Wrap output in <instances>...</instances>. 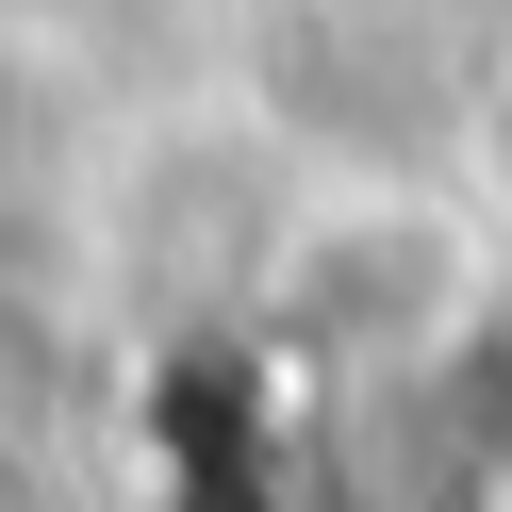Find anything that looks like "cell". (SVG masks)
Returning a JSON list of instances; mask_svg holds the SVG:
<instances>
[{
	"instance_id": "cell-1",
	"label": "cell",
	"mask_w": 512,
	"mask_h": 512,
	"mask_svg": "<svg viewBox=\"0 0 512 512\" xmlns=\"http://www.w3.org/2000/svg\"><path fill=\"white\" fill-rule=\"evenodd\" d=\"M248 298H265L281 347L314 364H446L496 298V215L446 166H380V149H314L281 182L265 248H248Z\"/></svg>"
},
{
	"instance_id": "cell-3",
	"label": "cell",
	"mask_w": 512,
	"mask_h": 512,
	"mask_svg": "<svg viewBox=\"0 0 512 512\" xmlns=\"http://www.w3.org/2000/svg\"><path fill=\"white\" fill-rule=\"evenodd\" d=\"M0 133H17V67H0Z\"/></svg>"
},
{
	"instance_id": "cell-2",
	"label": "cell",
	"mask_w": 512,
	"mask_h": 512,
	"mask_svg": "<svg viewBox=\"0 0 512 512\" xmlns=\"http://www.w3.org/2000/svg\"><path fill=\"white\" fill-rule=\"evenodd\" d=\"M430 166H446V182H463V199L512 232V67H479L463 100H446V149H430Z\"/></svg>"
}]
</instances>
